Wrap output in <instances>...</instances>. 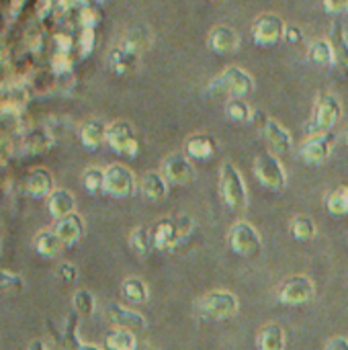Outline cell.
I'll return each mask as SVG.
<instances>
[{"mask_svg":"<svg viewBox=\"0 0 348 350\" xmlns=\"http://www.w3.org/2000/svg\"><path fill=\"white\" fill-rule=\"evenodd\" d=\"M195 230V221L189 215H170L158 219L152 226V240L154 250L160 252H174Z\"/></svg>","mask_w":348,"mask_h":350,"instance_id":"obj_1","label":"cell"},{"mask_svg":"<svg viewBox=\"0 0 348 350\" xmlns=\"http://www.w3.org/2000/svg\"><path fill=\"white\" fill-rule=\"evenodd\" d=\"M209 92L215 96H226L228 100L246 98L248 94L254 92V78L246 70L230 66L209 82Z\"/></svg>","mask_w":348,"mask_h":350,"instance_id":"obj_2","label":"cell"},{"mask_svg":"<svg viewBox=\"0 0 348 350\" xmlns=\"http://www.w3.org/2000/svg\"><path fill=\"white\" fill-rule=\"evenodd\" d=\"M343 117V105L338 100L336 94L322 90L316 98V109L314 115L310 119V123L306 125L308 137L310 135H320V133H328L336 127V123Z\"/></svg>","mask_w":348,"mask_h":350,"instance_id":"obj_3","label":"cell"},{"mask_svg":"<svg viewBox=\"0 0 348 350\" xmlns=\"http://www.w3.org/2000/svg\"><path fill=\"white\" fill-rule=\"evenodd\" d=\"M219 193L224 203L236 211L242 213L248 207V189L240 174V170L232 162H224L219 168Z\"/></svg>","mask_w":348,"mask_h":350,"instance_id":"obj_4","label":"cell"},{"mask_svg":"<svg viewBox=\"0 0 348 350\" xmlns=\"http://www.w3.org/2000/svg\"><path fill=\"white\" fill-rule=\"evenodd\" d=\"M254 176L265 189H269L273 193H283L287 189L285 166L279 160V156L273 152H260L254 158Z\"/></svg>","mask_w":348,"mask_h":350,"instance_id":"obj_5","label":"cell"},{"mask_svg":"<svg viewBox=\"0 0 348 350\" xmlns=\"http://www.w3.org/2000/svg\"><path fill=\"white\" fill-rule=\"evenodd\" d=\"M240 310V301L230 291H209L197 301V314L205 320H228Z\"/></svg>","mask_w":348,"mask_h":350,"instance_id":"obj_6","label":"cell"},{"mask_svg":"<svg viewBox=\"0 0 348 350\" xmlns=\"http://www.w3.org/2000/svg\"><path fill=\"white\" fill-rule=\"evenodd\" d=\"M228 244L230 248L240 254V256H246V258H254L260 250H263V238L258 234V230L244 221V219H238L230 232H228Z\"/></svg>","mask_w":348,"mask_h":350,"instance_id":"obj_7","label":"cell"},{"mask_svg":"<svg viewBox=\"0 0 348 350\" xmlns=\"http://www.w3.org/2000/svg\"><path fill=\"white\" fill-rule=\"evenodd\" d=\"M107 146L127 158H135L139 154V139L135 135V129L129 121H113L107 129Z\"/></svg>","mask_w":348,"mask_h":350,"instance_id":"obj_8","label":"cell"},{"mask_svg":"<svg viewBox=\"0 0 348 350\" xmlns=\"http://www.w3.org/2000/svg\"><path fill=\"white\" fill-rule=\"evenodd\" d=\"M135 174L125 164H111L105 168V189L103 193L115 199H127L135 193Z\"/></svg>","mask_w":348,"mask_h":350,"instance_id":"obj_9","label":"cell"},{"mask_svg":"<svg viewBox=\"0 0 348 350\" xmlns=\"http://www.w3.org/2000/svg\"><path fill=\"white\" fill-rule=\"evenodd\" d=\"M314 293H316V285L314 281L308 277V275H293V277H287L279 289H277V297L281 304L285 306H304L308 301L314 299Z\"/></svg>","mask_w":348,"mask_h":350,"instance_id":"obj_10","label":"cell"},{"mask_svg":"<svg viewBox=\"0 0 348 350\" xmlns=\"http://www.w3.org/2000/svg\"><path fill=\"white\" fill-rule=\"evenodd\" d=\"M162 174L170 187H187L195 178L193 160L185 152H172L162 160Z\"/></svg>","mask_w":348,"mask_h":350,"instance_id":"obj_11","label":"cell"},{"mask_svg":"<svg viewBox=\"0 0 348 350\" xmlns=\"http://www.w3.org/2000/svg\"><path fill=\"white\" fill-rule=\"evenodd\" d=\"M285 29H287V23L279 14L265 12L252 23V39L256 45L271 47L285 37Z\"/></svg>","mask_w":348,"mask_h":350,"instance_id":"obj_12","label":"cell"},{"mask_svg":"<svg viewBox=\"0 0 348 350\" xmlns=\"http://www.w3.org/2000/svg\"><path fill=\"white\" fill-rule=\"evenodd\" d=\"M336 142H338V137H336L334 131L320 133V135H310V137L302 144L299 156H302V160H304L308 166H320V164H324V162L330 158V154H332Z\"/></svg>","mask_w":348,"mask_h":350,"instance_id":"obj_13","label":"cell"},{"mask_svg":"<svg viewBox=\"0 0 348 350\" xmlns=\"http://www.w3.org/2000/svg\"><path fill=\"white\" fill-rule=\"evenodd\" d=\"M107 314H109V320L115 328H121V330H127V332H133V334H139L148 328V320L131 310V308H125V306H119V304H111L107 308Z\"/></svg>","mask_w":348,"mask_h":350,"instance_id":"obj_14","label":"cell"},{"mask_svg":"<svg viewBox=\"0 0 348 350\" xmlns=\"http://www.w3.org/2000/svg\"><path fill=\"white\" fill-rule=\"evenodd\" d=\"M53 142H55L53 131L43 125L29 127L21 133V150L25 154H43V152L51 150Z\"/></svg>","mask_w":348,"mask_h":350,"instance_id":"obj_15","label":"cell"},{"mask_svg":"<svg viewBox=\"0 0 348 350\" xmlns=\"http://www.w3.org/2000/svg\"><path fill=\"white\" fill-rule=\"evenodd\" d=\"M263 131H265V137H267L269 146L273 148V152H277L279 156L291 154V150H293V135H291L289 129L283 127L277 119L265 117Z\"/></svg>","mask_w":348,"mask_h":350,"instance_id":"obj_16","label":"cell"},{"mask_svg":"<svg viewBox=\"0 0 348 350\" xmlns=\"http://www.w3.org/2000/svg\"><path fill=\"white\" fill-rule=\"evenodd\" d=\"M23 189L27 193V197L31 199H49V195L55 191L53 187V176L49 170L45 168H33L27 172L25 176V183H23Z\"/></svg>","mask_w":348,"mask_h":350,"instance_id":"obj_17","label":"cell"},{"mask_svg":"<svg viewBox=\"0 0 348 350\" xmlns=\"http://www.w3.org/2000/svg\"><path fill=\"white\" fill-rule=\"evenodd\" d=\"M207 45L211 51H215L219 55H228L240 47V35L230 25H217V27H213V31L207 37Z\"/></svg>","mask_w":348,"mask_h":350,"instance_id":"obj_18","label":"cell"},{"mask_svg":"<svg viewBox=\"0 0 348 350\" xmlns=\"http://www.w3.org/2000/svg\"><path fill=\"white\" fill-rule=\"evenodd\" d=\"M183 152L191 158V160H197V162H205L209 158L215 156L217 152V142L215 137L207 135V133H193L185 139V148Z\"/></svg>","mask_w":348,"mask_h":350,"instance_id":"obj_19","label":"cell"},{"mask_svg":"<svg viewBox=\"0 0 348 350\" xmlns=\"http://www.w3.org/2000/svg\"><path fill=\"white\" fill-rule=\"evenodd\" d=\"M137 187H139V193H142L144 199H148V201H152V203H158V201H162V199L168 195V187H170V185L166 183V178H164L162 172H158V170H148V172L142 174Z\"/></svg>","mask_w":348,"mask_h":350,"instance_id":"obj_20","label":"cell"},{"mask_svg":"<svg viewBox=\"0 0 348 350\" xmlns=\"http://www.w3.org/2000/svg\"><path fill=\"white\" fill-rule=\"evenodd\" d=\"M107 129H109V123H105L103 119H98V117L86 119L80 125V131H78L80 144L86 150H96L98 146L107 144Z\"/></svg>","mask_w":348,"mask_h":350,"instance_id":"obj_21","label":"cell"},{"mask_svg":"<svg viewBox=\"0 0 348 350\" xmlns=\"http://www.w3.org/2000/svg\"><path fill=\"white\" fill-rule=\"evenodd\" d=\"M330 43L334 47V57H336V68L340 70V74L348 80V37L345 23L340 18H336L332 23V31H330Z\"/></svg>","mask_w":348,"mask_h":350,"instance_id":"obj_22","label":"cell"},{"mask_svg":"<svg viewBox=\"0 0 348 350\" xmlns=\"http://www.w3.org/2000/svg\"><path fill=\"white\" fill-rule=\"evenodd\" d=\"M107 64L111 68L113 74H119V76H125V74H131L137 64H139V53L135 51H129L127 47L123 45H115L109 55H107Z\"/></svg>","mask_w":348,"mask_h":350,"instance_id":"obj_23","label":"cell"},{"mask_svg":"<svg viewBox=\"0 0 348 350\" xmlns=\"http://www.w3.org/2000/svg\"><path fill=\"white\" fill-rule=\"evenodd\" d=\"M53 230H55V234L59 236L64 248H70V246H76V244L82 240V236H84V221H82L80 215L72 213V215H68V217L55 221Z\"/></svg>","mask_w":348,"mask_h":350,"instance_id":"obj_24","label":"cell"},{"mask_svg":"<svg viewBox=\"0 0 348 350\" xmlns=\"http://www.w3.org/2000/svg\"><path fill=\"white\" fill-rule=\"evenodd\" d=\"M33 248L43 258H55L64 250V244H62V240H59V236L55 234L53 228H43V230H39L35 234Z\"/></svg>","mask_w":348,"mask_h":350,"instance_id":"obj_25","label":"cell"},{"mask_svg":"<svg viewBox=\"0 0 348 350\" xmlns=\"http://www.w3.org/2000/svg\"><path fill=\"white\" fill-rule=\"evenodd\" d=\"M47 207H49V213L55 221L72 215L76 211V199L70 191L66 189H55L49 199H47Z\"/></svg>","mask_w":348,"mask_h":350,"instance_id":"obj_26","label":"cell"},{"mask_svg":"<svg viewBox=\"0 0 348 350\" xmlns=\"http://www.w3.org/2000/svg\"><path fill=\"white\" fill-rule=\"evenodd\" d=\"M119 45H123L129 51H135V53L142 55V51H146L152 45V31H150V27H146V25H133V27H129Z\"/></svg>","mask_w":348,"mask_h":350,"instance_id":"obj_27","label":"cell"},{"mask_svg":"<svg viewBox=\"0 0 348 350\" xmlns=\"http://www.w3.org/2000/svg\"><path fill=\"white\" fill-rule=\"evenodd\" d=\"M308 57L318 68H332V66H336L334 47H332L330 39H316V41H312L310 47H308Z\"/></svg>","mask_w":348,"mask_h":350,"instance_id":"obj_28","label":"cell"},{"mask_svg":"<svg viewBox=\"0 0 348 350\" xmlns=\"http://www.w3.org/2000/svg\"><path fill=\"white\" fill-rule=\"evenodd\" d=\"M258 350H285V332L279 324H267L258 332Z\"/></svg>","mask_w":348,"mask_h":350,"instance_id":"obj_29","label":"cell"},{"mask_svg":"<svg viewBox=\"0 0 348 350\" xmlns=\"http://www.w3.org/2000/svg\"><path fill=\"white\" fill-rule=\"evenodd\" d=\"M129 248H131L137 256H142V258L150 256L152 250H154L152 228H148V226H137V228H133V230L129 232Z\"/></svg>","mask_w":348,"mask_h":350,"instance_id":"obj_30","label":"cell"},{"mask_svg":"<svg viewBox=\"0 0 348 350\" xmlns=\"http://www.w3.org/2000/svg\"><path fill=\"white\" fill-rule=\"evenodd\" d=\"M121 295L131 306H142V304L148 301L150 291H148V285L144 283V279H139V277H127L123 281V285H121Z\"/></svg>","mask_w":348,"mask_h":350,"instance_id":"obj_31","label":"cell"},{"mask_svg":"<svg viewBox=\"0 0 348 350\" xmlns=\"http://www.w3.org/2000/svg\"><path fill=\"white\" fill-rule=\"evenodd\" d=\"M105 347L109 350H137V338L133 332L115 328L105 336Z\"/></svg>","mask_w":348,"mask_h":350,"instance_id":"obj_32","label":"cell"},{"mask_svg":"<svg viewBox=\"0 0 348 350\" xmlns=\"http://www.w3.org/2000/svg\"><path fill=\"white\" fill-rule=\"evenodd\" d=\"M326 209L334 217L348 215V187H336L326 195Z\"/></svg>","mask_w":348,"mask_h":350,"instance_id":"obj_33","label":"cell"},{"mask_svg":"<svg viewBox=\"0 0 348 350\" xmlns=\"http://www.w3.org/2000/svg\"><path fill=\"white\" fill-rule=\"evenodd\" d=\"M226 117L234 123H248L254 117L252 107L246 103V98H230L226 100Z\"/></svg>","mask_w":348,"mask_h":350,"instance_id":"obj_34","label":"cell"},{"mask_svg":"<svg viewBox=\"0 0 348 350\" xmlns=\"http://www.w3.org/2000/svg\"><path fill=\"white\" fill-rule=\"evenodd\" d=\"M289 232L293 234L295 240L299 242H308L316 236L318 228H316V221L308 215H295L289 224Z\"/></svg>","mask_w":348,"mask_h":350,"instance_id":"obj_35","label":"cell"},{"mask_svg":"<svg viewBox=\"0 0 348 350\" xmlns=\"http://www.w3.org/2000/svg\"><path fill=\"white\" fill-rule=\"evenodd\" d=\"M72 308H74V312H76L80 318L92 316L94 310H96V299H94L92 291H88V289H78V291L74 293V297H72Z\"/></svg>","mask_w":348,"mask_h":350,"instance_id":"obj_36","label":"cell"},{"mask_svg":"<svg viewBox=\"0 0 348 350\" xmlns=\"http://www.w3.org/2000/svg\"><path fill=\"white\" fill-rule=\"evenodd\" d=\"M82 185L90 195H98L105 189V168L98 166H88L82 172Z\"/></svg>","mask_w":348,"mask_h":350,"instance_id":"obj_37","label":"cell"},{"mask_svg":"<svg viewBox=\"0 0 348 350\" xmlns=\"http://www.w3.org/2000/svg\"><path fill=\"white\" fill-rule=\"evenodd\" d=\"M78 324H80V316L76 312H72L64 324V345L68 350H78V347L82 345V340L78 336Z\"/></svg>","mask_w":348,"mask_h":350,"instance_id":"obj_38","label":"cell"},{"mask_svg":"<svg viewBox=\"0 0 348 350\" xmlns=\"http://www.w3.org/2000/svg\"><path fill=\"white\" fill-rule=\"evenodd\" d=\"M96 47V31L94 29H80L78 39H76V53L80 59H86L92 55Z\"/></svg>","mask_w":348,"mask_h":350,"instance_id":"obj_39","label":"cell"},{"mask_svg":"<svg viewBox=\"0 0 348 350\" xmlns=\"http://www.w3.org/2000/svg\"><path fill=\"white\" fill-rule=\"evenodd\" d=\"M0 291L4 295H16L25 291V279L16 273L10 271H2L0 273Z\"/></svg>","mask_w":348,"mask_h":350,"instance_id":"obj_40","label":"cell"},{"mask_svg":"<svg viewBox=\"0 0 348 350\" xmlns=\"http://www.w3.org/2000/svg\"><path fill=\"white\" fill-rule=\"evenodd\" d=\"M101 21H103V16H101L98 8L92 6V4L76 10V23H78L80 29H94L96 31V27L101 25Z\"/></svg>","mask_w":348,"mask_h":350,"instance_id":"obj_41","label":"cell"},{"mask_svg":"<svg viewBox=\"0 0 348 350\" xmlns=\"http://www.w3.org/2000/svg\"><path fill=\"white\" fill-rule=\"evenodd\" d=\"M74 68V62H72V53H53L51 55V62H49V70L55 78H62V76H70Z\"/></svg>","mask_w":348,"mask_h":350,"instance_id":"obj_42","label":"cell"},{"mask_svg":"<svg viewBox=\"0 0 348 350\" xmlns=\"http://www.w3.org/2000/svg\"><path fill=\"white\" fill-rule=\"evenodd\" d=\"M51 43H53V53H72L76 49V39L66 33V31H57L53 37H51Z\"/></svg>","mask_w":348,"mask_h":350,"instance_id":"obj_43","label":"cell"},{"mask_svg":"<svg viewBox=\"0 0 348 350\" xmlns=\"http://www.w3.org/2000/svg\"><path fill=\"white\" fill-rule=\"evenodd\" d=\"M55 275L64 285H74L76 279H78V269H76L74 262H59L55 267Z\"/></svg>","mask_w":348,"mask_h":350,"instance_id":"obj_44","label":"cell"},{"mask_svg":"<svg viewBox=\"0 0 348 350\" xmlns=\"http://www.w3.org/2000/svg\"><path fill=\"white\" fill-rule=\"evenodd\" d=\"M35 12H37V16L41 21L55 14L57 12V0H37L35 2Z\"/></svg>","mask_w":348,"mask_h":350,"instance_id":"obj_45","label":"cell"},{"mask_svg":"<svg viewBox=\"0 0 348 350\" xmlns=\"http://www.w3.org/2000/svg\"><path fill=\"white\" fill-rule=\"evenodd\" d=\"M287 43H291V45H299L302 41H304V31L297 27V25H287V29H285V37H283Z\"/></svg>","mask_w":348,"mask_h":350,"instance_id":"obj_46","label":"cell"},{"mask_svg":"<svg viewBox=\"0 0 348 350\" xmlns=\"http://www.w3.org/2000/svg\"><path fill=\"white\" fill-rule=\"evenodd\" d=\"M322 4L332 14H345V12H348V0H322Z\"/></svg>","mask_w":348,"mask_h":350,"instance_id":"obj_47","label":"cell"},{"mask_svg":"<svg viewBox=\"0 0 348 350\" xmlns=\"http://www.w3.org/2000/svg\"><path fill=\"white\" fill-rule=\"evenodd\" d=\"M324 350H348V338L345 336H334L326 342Z\"/></svg>","mask_w":348,"mask_h":350,"instance_id":"obj_48","label":"cell"},{"mask_svg":"<svg viewBox=\"0 0 348 350\" xmlns=\"http://www.w3.org/2000/svg\"><path fill=\"white\" fill-rule=\"evenodd\" d=\"M66 2L70 4L72 10H80V8H84V6H90L92 0H66Z\"/></svg>","mask_w":348,"mask_h":350,"instance_id":"obj_49","label":"cell"},{"mask_svg":"<svg viewBox=\"0 0 348 350\" xmlns=\"http://www.w3.org/2000/svg\"><path fill=\"white\" fill-rule=\"evenodd\" d=\"M21 6H23V0H12V6L8 8V16H10V18L18 16V12H21Z\"/></svg>","mask_w":348,"mask_h":350,"instance_id":"obj_50","label":"cell"},{"mask_svg":"<svg viewBox=\"0 0 348 350\" xmlns=\"http://www.w3.org/2000/svg\"><path fill=\"white\" fill-rule=\"evenodd\" d=\"M27 350H49L47 349V345L43 342V340H33V342H29V347H27Z\"/></svg>","mask_w":348,"mask_h":350,"instance_id":"obj_51","label":"cell"},{"mask_svg":"<svg viewBox=\"0 0 348 350\" xmlns=\"http://www.w3.org/2000/svg\"><path fill=\"white\" fill-rule=\"evenodd\" d=\"M78 350H103L101 347H96V345H90V342H82Z\"/></svg>","mask_w":348,"mask_h":350,"instance_id":"obj_52","label":"cell"},{"mask_svg":"<svg viewBox=\"0 0 348 350\" xmlns=\"http://www.w3.org/2000/svg\"><path fill=\"white\" fill-rule=\"evenodd\" d=\"M205 2H209V4H222L224 0H205Z\"/></svg>","mask_w":348,"mask_h":350,"instance_id":"obj_53","label":"cell"},{"mask_svg":"<svg viewBox=\"0 0 348 350\" xmlns=\"http://www.w3.org/2000/svg\"><path fill=\"white\" fill-rule=\"evenodd\" d=\"M94 2H96V4H105L107 0H94Z\"/></svg>","mask_w":348,"mask_h":350,"instance_id":"obj_54","label":"cell"},{"mask_svg":"<svg viewBox=\"0 0 348 350\" xmlns=\"http://www.w3.org/2000/svg\"><path fill=\"white\" fill-rule=\"evenodd\" d=\"M347 144H348V127H347Z\"/></svg>","mask_w":348,"mask_h":350,"instance_id":"obj_55","label":"cell"},{"mask_svg":"<svg viewBox=\"0 0 348 350\" xmlns=\"http://www.w3.org/2000/svg\"><path fill=\"white\" fill-rule=\"evenodd\" d=\"M146 350H152V349H146Z\"/></svg>","mask_w":348,"mask_h":350,"instance_id":"obj_56","label":"cell"}]
</instances>
